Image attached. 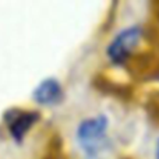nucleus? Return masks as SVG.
<instances>
[{
    "instance_id": "1",
    "label": "nucleus",
    "mask_w": 159,
    "mask_h": 159,
    "mask_svg": "<svg viewBox=\"0 0 159 159\" xmlns=\"http://www.w3.org/2000/svg\"><path fill=\"white\" fill-rule=\"evenodd\" d=\"M107 119L103 116L91 117L81 121L77 130V138L81 148L88 157H98L105 148Z\"/></svg>"
},
{
    "instance_id": "2",
    "label": "nucleus",
    "mask_w": 159,
    "mask_h": 159,
    "mask_svg": "<svg viewBox=\"0 0 159 159\" xmlns=\"http://www.w3.org/2000/svg\"><path fill=\"white\" fill-rule=\"evenodd\" d=\"M141 38H143V30L140 27H130L119 32V35L115 36L107 48L109 59L113 63H124L137 49Z\"/></svg>"
},
{
    "instance_id": "3",
    "label": "nucleus",
    "mask_w": 159,
    "mask_h": 159,
    "mask_svg": "<svg viewBox=\"0 0 159 159\" xmlns=\"http://www.w3.org/2000/svg\"><path fill=\"white\" fill-rule=\"evenodd\" d=\"M39 113L35 110H7L4 120L8 126L10 134L17 143H21L31 129L39 120Z\"/></svg>"
},
{
    "instance_id": "4",
    "label": "nucleus",
    "mask_w": 159,
    "mask_h": 159,
    "mask_svg": "<svg viewBox=\"0 0 159 159\" xmlns=\"http://www.w3.org/2000/svg\"><path fill=\"white\" fill-rule=\"evenodd\" d=\"M64 93L61 84L56 78H46L34 89L32 98L36 103L45 105V106H52L61 102Z\"/></svg>"
},
{
    "instance_id": "5",
    "label": "nucleus",
    "mask_w": 159,
    "mask_h": 159,
    "mask_svg": "<svg viewBox=\"0 0 159 159\" xmlns=\"http://www.w3.org/2000/svg\"><path fill=\"white\" fill-rule=\"evenodd\" d=\"M157 158L159 159V143H158V147H157Z\"/></svg>"
}]
</instances>
